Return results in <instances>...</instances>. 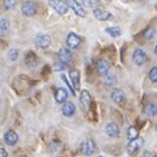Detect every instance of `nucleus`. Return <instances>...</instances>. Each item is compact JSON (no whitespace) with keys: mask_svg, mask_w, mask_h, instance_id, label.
Segmentation results:
<instances>
[{"mask_svg":"<svg viewBox=\"0 0 157 157\" xmlns=\"http://www.w3.org/2000/svg\"><path fill=\"white\" fill-rule=\"evenodd\" d=\"M132 62H134L135 66H144L147 62H148V56H147V52L143 50V48H136L132 54Z\"/></svg>","mask_w":157,"mask_h":157,"instance_id":"f257e3e1","label":"nucleus"},{"mask_svg":"<svg viewBox=\"0 0 157 157\" xmlns=\"http://www.w3.org/2000/svg\"><path fill=\"white\" fill-rule=\"evenodd\" d=\"M143 145H144V139L139 136L137 139L128 141V144H127V147H126V151H127V153H128V155H134V153H136V152L139 151Z\"/></svg>","mask_w":157,"mask_h":157,"instance_id":"f03ea898","label":"nucleus"},{"mask_svg":"<svg viewBox=\"0 0 157 157\" xmlns=\"http://www.w3.org/2000/svg\"><path fill=\"white\" fill-rule=\"evenodd\" d=\"M34 42H36L37 47H39V48H47L48 46L51 45V37L48 36V34L41 33V34H37L36 36Z\"/></svg>","mask_w":157,"mask_h":157,"instance_id":"7ed1b4c3","label":"nucleus"},{"mask_svg":"<svg viewBox=\"0 0 157 157\" xmlns=\"http://www.w3.org/2000/svg\"><path fill=\"white\" fill-rule=\"evenodd\" d=\"M105 134L109 137H111V139H117V137H119V135H121V128L115 122H109V123L105 126Z\"/></svg>","mask_w":157,"mask_h":157,"instance_id":"20e7f679","label":"nucleus"},{"mask_svg":"<svg viewBox=\"0 0 157 157\" xmlns=\"http://www.w3.org/2000/svg\"><path fill=\"white\" fill-rule=\"evenodd\" d=\"M80 151H81L82 155L90 156V155L94 153V151H96V143H94V141H93L92 139H86V140H84V141L81 143Z\"/></svg>","mask_w":157,"mask_h":157,"instance_id":"39448f33","label":"nucleus"},{"mask_svg":"<svg viewBox=\"0 0 157 157\" xmlns=\"http://www.w3.org/2000/svg\"><path fill=\"white\" fill-rule=\"evenodd\" d=\"M66 4L68 6V8H72V11L75 12L78 17H85V11L84 8H82V4L78 3V2H73V0H68L66 2Z\"/></svg>","mask_w":157,"mask_h":157,"instance_id":"423d86ee","label":"nucleus"},{"mask_svg":"<svg viewBox=\"0 0 157 157\" xmlns=\"http://www.w3.org/2000/svg\"><path fill=\"white\" fill-rule=\"evenodd\" d=\"M81 43V37L76 33H70L67 36V46L68 48H77Z\"/></svg>","mask_w":157,"mask_h":157,"instance_id":"0eeeda50","label":"nucleus"},{"mask_svg":"<svg viewBox=\"0 0 157 157\" xmlns=\"http://www.w3.org/2000/svg\"><path fill=\"white\" fill-rule=\"evenodd\" d=\"M50 7H52L59 14H66L68 11V6L66 4V2H59V0H51L48 2Z\"/></svg>","mask_w":157,"mask_h":157,"instance_id":"6e6552de","label":"nucleus"},{"mask_svg":"<svg viewBox=\"0 0 157 157\" xmlns=\"http://www.w3.org/2000/svg\"><path fill=\"white\" fill-rule=\"evenodd\" d=\"M93 14H94V17L97 20H100V21H107V20L113 18L111 13L105 11V9H102V8H94L93 9Z\"/></svg>","mask_w":157,"mask_h":157,"instance_id":"1a4fd4ad","label":"nucleus"},{"mask_svg":"<svg viewBox=\"0 0 157 157\" xmlns=\"http://www.w3.org/2000/svg\"><path fill=\"white\" fill-rule=\"evenodd\" d=\"M21 11H22V14H25V16H34L37 12V4L33 2H26L21 7Z\"/></svg>","mask_w":157,"mask_h":157,"instance_id":"9d476101","label":"nucleus"},{"mask_svg":"<svg viewBox=\"0 0 157 157\" xmlns=\"http://www.w3.org/2000/svg\"><path fill=\"white\" fill-rule=\"evenodd\" d=\"M58 56H59V59H60V63L67 64V63L71 62V59H72V52H71L70 48L62 47L60 50H59V52H58Z\"/></svg>","mask_w":157,"mask_h":157,"instance_id":"9b49d317","label":"nucleus"},{"mask_svg":"<svg viewBox=\"0 0 157 157\" xmlns=\"http://www.w3.org/2000/svg\"><path fill=\"white\" fill-rule=\"evenodd\" d=\"M70 78H71V85L76 92L78 88H80V71L71 70L70 71Z\"/></svg>","mask_w":157,"mask_h":157,"instance_id":"f8f14e48","label":"nucleus"},{"mask_svg":"<svg viewBox=\"0 0 157 157\" xmlns=\"http://www.w3.org/2000/svg\"><path fill=\"white\" fill-rule=\"evenodd\" d=\"M4 141H6L8 145H14V144H17V141H18V135H17V132L13 131V130L7 131L6 134H4Z\"/></svg>","mask_w":157,"mask_h":157,"instance_id":"ddd939ff","label":"nucleus"},{"mask_svg":"<svg viewBox=\"0 0 157 157\" xmlns=\"http://www.w3.org/2000/svg\"><path fill=\"white\" fill-rule=\"evenodd\" d=\"M67 98H68V92L66 88H58L55 90V101L58 104H64V102H67Z\"/></svg>","mask_w":157,"mask_h":157,"instance_id":"4468645a","label":"nucleus"},{"mask_svg":"<svg viewBox=\"0 0 157 157\" xmlns=\"http://www.w3.org/2000/svg\"><path fill=\"white\" fill-rule=\"evenodd\" d=\"M111 100H113V102H115V104L122 105L124 102V100H126V96H124L123 90L114 89V90L111 92Z\"/></svg>","mask_w":157,"mask_h":157,"instance_id":"2eb2a0df","label":"nucleus"},{"mask_svg":"<svg viewBox=\"0 0 157 157\" xmlns=\"http://www.w3.org/2000/svg\"><path fill=\"white\" fill-rule=\"evenodd\" d=\"M96 67H97V72L100 73V75H102V76H105V75L109 73L110 66H109V63H107L105 59H101V60H98Z\"/></svg>","mask_w":157,"mask_h":157,"instance_id":"dca6fc26","label":"nucleus"},{"mask_svg":"<svg viewBox=\"0 0 157 157\" xmlns=\"http://www.w3.org/2000/svg\"><path fill=\"white\" fill-rule=\"evenodd\" d=\"M76 111V106L72 104V102H64V105L62 106V113L64 117H72L73 114H75Z\"/></svg>","mask_w":157,"mask_h":157,"instance_id":"f3484780","label":"nucleus"},{"mask_svg":"<svg viewBox=\"0 0 157 157\" xmlns=\"http://www.w3.org/2000/svg\"><path fill=\"white\" fill-rule=\"evenodd\" d=\"M143 113L147 117H156L157 115V105H155V104H147L143 107Z\"/></svg>","mask_w":157,"mask_h":157,"instance_id":"a211bd4d","label":"nucleus"},{"mask_svg":"<svg viewBox=\"0 0 157 157\" xmlns=\"http://www.w3.org/2000/svg\"><path fill=\"white\" fill-rule=\"evenodd\" d=\"M80 102H81V105L85 106V107H88V106L92 104V96H90V93L88 92V90H82L81 92V94H80Z\"/></svg>","mask_w":157,"mask_h":157,"instance_id":"6ab92c4d","label":"nucleus"},{"mask_svg":"<svg viewBox=\"0 0 157 157\" xmlns=\"http://www.w3.org/2000/svg\"><path fill=\"white\" fill-rule=\"evenodd\" d=\"M105 32L109 34L110 37L113 38H118L122 34V29L119 26H109V28H106L105 29Z\"/></svg>","mask_w":157,"mask_h":157,"instance_id":"aec40b11","label":"nucleus"},{"mask_svg":"<svg viewBox=\"0 0 157 157\" xmlns=\"http://www.w3.org/2000/svg\"><path fill=\"white\" fill-rule=\"evenodd\" d=\"M127 137H128V141L137 139V137H139V130H137L135 126H130L128 130H127Z\"/></svg>","mask_w":157,"mask_h":157,"instance_id":"412c9836","label":"nucleus"},{"mask_svg":"<svg viewBox=\"0 0 157 157\" xmlns=\"http://www.w3.org/2000/svg\"><path fill=\"white\" fill-rule=\"evenodd\" d=\"M11 22L8 18H0V34H6L9 30Z\"/></svg>","mask_w":157,"mask_h":157,"instance_id":"4be33fe9","label":"nucleus"},{"mask_svg":"<svg viewBox=\"0 0 157 157\" xmlns=\"http://www.w3.org/2000/svg\"><path fill=\"white\" fill-rule=\"evenodd\" d=\"M144 38L145 39H152L155 36H156V28L155 26H149V28H147L145 30H144Z\"/></svg>","mask_w":157,"mask_h":157,"instance_id":"5701e85b","label":"nucleus"},{"mask_svg":"<svg viewBox=\"0 0 157 157\" xmlns=\"http://www.w3.org/2000/svg\"><path fill=\"white\" fill-rule=\"evenodd\" d=\"M104 77H105V82L107 85H115V82H117L115 75H113V73H107V75H105Z\"/></svg>","mask_w":157,"mask_h":157,"instance_id":"b1692460","label":"nucleus"},{"mask_svg":"<svg viewBox=\"0 0 157 157\" xmlns=\"http://www.w3.org/2000/svg\"><path fill=\"white\" fill-rule=\"evenodd\" d=\"M148 77L152 82H157V66L156 67H152L149 72H148Z\"/></svg>","mask_w":157,"mask_h":157,"instance_id":"393cba45","label":"nucleus"},{"mask_svg":"<svg viewBox=\"0 0 157 157\" xmlns=\"http://www.w3.org/2000/svg\"><path fill=\"white\" fill-rule=\"evenodd\" d=\"M17 58H18V50L17 48H11L8 51V59L11 62H14V60H17Z\"/></svg>","mask_w":157,"mask_h":157,"instance_id":"a878e982","label":"nucleus"},{"mask_svg":"<svg viewBox=\"0 0 157 157\" xmlns=\"http://www.w3.org/2000/svg\"><path fill=\"white\" fill-rule=\"evenodd\" d=\"M59 148H60V143H59L58 140H54L52 143L50 144V152H58L59 151Z\"/></svg>","mask_w":157,"mask_h":157,"instance_id":"bb28decb","label":"nucleus"},{"mask_svg":"<svg viewBox=\"0 0 157 157\" xmlns=\"http://www.w3.org/2000/svg\"><path fill=\"white\" fill-rule=\"evenodd\" d=\"M17 2H14V0H7V2H4V8L6 9H12L16 7Z\"/></svg>","mask_w":157,"mask_h":157,"instance_id":"cd10ccee","label":"nucleus"},{"mask_svg":"<svg viewBox=\"0 0 157 157\" xmlns=\"http://www.w3.org/2000/svg\"><path fill=\"white\" fill-rule=\"evenodd\" d=\"M60 78H62V80H63V81H64V82H66V85H67L68 88H70V90H71V93H72V94H73V96H75V89H73V88H72V85H71V82H70V81H68V80H67V77H66L64 75H62V76H60Z\"/></svg>","mask_w":157,"mask_h":157,"instance_id":"c85d7f7f","label":"nucleus"},{"mask_svg":"<svg viewBox=\"0 0 157 157\" xmlns=\"http://www.w3.org/2000/svg\"><path fill=\"white\" fill-rule=\"evenodd\" d=\"M84 6L90 7V8H94L96 6H98V2H96V0H86V2H84Z\"/></svg>","mask_w":157,"mask_h":157,"instance_id":"c756f323","label":"nucleus"},{"mask_svg":"<svg viewBox=\"0 0 157 157\" xmlns=\"http://www.w3.org/2000/svg\"><path fill=\"white\" fill-rule=\"evenodd\" d=\"M67 64H63V63H56L55 66H54V68H55L56 71H62V70H64Z\"/></svg>","mask_w":157,"mask_h":157,"instance_id":"7c9ffc66","label":"nucleus"},{"mask_svg":"<svg viewBox=\"0 0 157 157\" xmlns=\"http://www.w3.org/2000/svg\"><path fill=\"white\" fill-rule=\"evenodd\" d=\"M141 157H156L153 152H151V151H144L143 152V155H141Z\"/></svg>","mask_w":157,"mask_h":157,"instance_id":"2f4dec72","label":"nucleus"},{"mask_svg":"<svg viewBox=\"0 0 157 157\" xmlns=\"http://www.w3.org/2000/svg\"><path fill=\"white\" fill-rule=\"evenodd\" d=\"M0 157H8V152L3 147H0Z\"/></svg>","mask_w":157,"mask_h":157,"instance_id":"473e14b6","label":"nucleus"},{"mask_svg":"<svg viewBox=\"0 0 157 157\" xmlns=\"http://www.w3.org/2000/svg\"><path fill=\"white\" fill-rule=\"evenodd\" d=\"M155 54H156V56H157V45L155 46Z\"/></svg>","mask_w":157,"mask_h":157,"instance_id":"72a5a7b5","label":"nucleus"},{"mask_svg":"<svg viewBox=\"0 0 157 157\" xmlns=\"http://www.w3.org/2000/svg\"><path fill=\"white\" fill-rule=\"evenodd\" d=\"M156 131H157V124H156Z\"/></svg>","mask_w":157,"mask_h":157,"instance_id":"f704fd0d","label":"nucleus"},{"mask_svg":"<svg viewBox=\"0 0 157 157\" xmlns=\"http://www.w3.org/2000/svg\"><path fill=\"white\" fill-rule=\"evenodd\" d=\"M98 157H104V156H98Z\"/></svg>","mask_w":157,"mask_h":157,"instance_id":"c9c22d12","label":"nucleus"},{"mask_svg":"<svg viewBox=\"0 0 157 157\" xmlns=\"http://www.w3.org/2000/svg\"><path fill=\"white\" fill-rule=\"evenodd\" d=\"M156 8H157V6H156Z\"/></svg>","mask_w":157,"mask_h":157,"instance_id":"e433bc0d","label":"nucleus"}]
</instances>
